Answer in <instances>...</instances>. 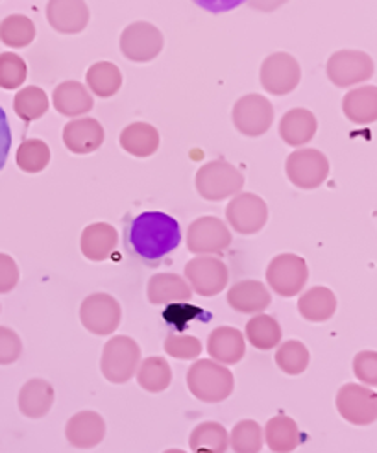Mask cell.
<instances>
[{
  "mask_svg": "<svg viewBox=\"0 0 377 453\" xmlns=\"http://www.w3.org/2000/svg\"><path fill=\"white\" fill-rule=\"evenodd\" d=\"M124 242L126 250L137 261L156 266L178 249L181 230L174 217L159 211H146L126 226Z\"/></svg>",
  "mask_w": 377,
  "mask_h": 453,
  "instance_id": "1",
  "label": "cell"
},
{
  "mask_svg": "<svg viewBox=\"0 0 377 453\" xmlns=\"http://www.w3.org/2000/svg\"><path fill=\"white\" fill-rule=\"evenodd\" d=\"M187 387L204 403H220L234 395L235 378L227 366L213 359H198L187 372Z\"/></svg>",
  "mask_w": 377,
  "mask_h": 453,
  "instance_id": "2",
  "label": "cell"
},
{
  "mask_svg": "<svg viewBox=\"0 0 377 453\" xmlns=\"http://www.w3.org/2000/svg\"><path fill=\"white\" fill-rule=\"evenodd\" d=\"M141 365V348L128 335L112 337L102 349L100 370L113 385L128 383Z\"/></svg>",
  "mask_w": 377,
  "mask_h": 453,
  "instance_id": "3",
  "label": "cell"
},
{
  "mask_svg": "<svg viewBox=\"0 0 377 453\" xmlns=\"http://www.w3.org/2000/svg\"><path fill=\"white\" fill-rule=\"evenodd\" d=\"M120 319L122 311L119 302L106 293L91 295L81 302L80 320L93 335L104 337L115 334L120 326Z\"/></svg>",
  "mask_w": 377,
  "mask_h": 453,
  "instance_id": "4",
  "label": "cell"
},
{
  "mask_svg": "<svg viewBox=\"0 0 377 453\" xmlns=\"http://www.w3.org/2000/svg\"><path fill=\"white\" fill-rule=\"evenodd\" d=\"M335 402L339 415L353 426H368L377 420V395L365 385H342Z\"/></svg>",
  "mask_w": 377,
  "mask_h": 453,
  "instance_id": "5",
  "label": "cell"
},
{
  "mask_svg": "<svg viewBox=\"0 0 377 453\" xmlns=\"http://www.w3.org/2000/svg\"><path fill=\"white\" fill-rule=\"evenodd\" d=\"M309 269L307 263L292 254H281L272 259L266 271V280L272 291H276L280 296L290 298L296 296L307 283Z\"/></svg>",
  "mask_w": 377,
  "mask_h": 453,
  "instance_id": "6",
  "label": "cell"
},
{
  "mask_svg": "<svg viewBox=\"0 0 377 453\" xmlns=\"http://www.w3.org/2000/svg\"><path fill=\"white\" fill-rule=\"evenodd\" d=\"M185 276L188 280V287L200 296H215L226 289L227 266L217 257L204 256L187 263Z\"/></svg>",
  "mask_w": 377,
  "mask_h": 453,
  "instance_id": "7",
  "label": "cell"
},
{
  "mask_svg": "<svg viewBox=\"0 0 377 453\" xmlns=\"http://www.w3.org/2000/svg\"><path fill=\"white\" fill-rule=\"evenodd\" d=\"M327 74L335 86L348 88L373 76V61L368 54L359 50H341L331 56Z\"/></svg>",
  "mask_w": 377,
  "mask_h": 453,
  "instance_id": "8",
  "label": "cell"
},
{
  "mask_svg": "<svg viewBox=\"0 0 377 453\" xmlns=\"http://www.w3.org/2000/svg\"><path fill=\"white\" fill-rule=\"evenodd\" d=\"M287 173L290 181L296 183L298 188L312 189L319 188L327 178L329 163L319 150H302L287 159Z\"/></svg>",
  "mask_w": 377,
  "mask_h": 453,
  "instance_id": "9",
  "label": "cell"
},
{
  "mask_svg": "<svg viewBox=\"0 0 377 453\" xmlns=\"http://www.w3.org/2000/svg\"><path fill=\"white\" fill-rule=\"evenodd\" d=\"M65 437L78 449L96 448L106 437V422L96 411H80L65 426Z\"/></svg>",
  "mask_w": 377,
  "mask_h": 453,
  "instance_id": "10",
  "label": "cell"
},
{
  "mask_svg": "<svg viewBox=\"0 0 377 453\" xmlns=\"http://www.w3.org/2000/svg\"><path fill=\"white\" fill-rule=\"evenodd\" d=\"M300 80V67L295 58L287 54H274L266 59L261 69L263 86L274 95H287L296 88Z\"/></svg>",
  "mask_w": 377,
  "mask_h": 453,
  "instance_id": "11",
  "label": "cell"
},
{
  "mask_svg": "<svg viewBox=\"0 0 377 453\" xmlns=\"http://www.w3.org/2000/svg\"><path fill=\"white\" fill-rule=\"evenodd\" d=\"M187 242L195 254H217L227 249L229 234L219 219L205 217L191 226Z\"/></svg>",
  "mask_w": 377,
  "mask_h": 453,
  "instance_id": "12",
  "label": "cell"
},
{
  "mask_svg": "<svg viewBox=\"0 0 377 453\" xmlns=\"http://www.w3.org/2000/svg\"><path fill=\"white\" fill-rule=\"evenodd\" d=\"M207 354L213 361L227 366L237 365L246 354V339L239 329L220 326L207 339Z\"/></svg>",
  "mask_w": 377,
  "mask_h": 453,
  "instance_id": "13",
  "label": "cell"
},
{
  "mask_svg": "<svg viewBox=\"0 0 377 453\" xmlns=\"http://www.w3.org/2000/svg\"><path fill=\"white\" fill-rule=\"evenodd\" d=\"M54 387L41 378L28 380L19 390L17 405L27 418H43L54 405Z\"/></svg>",
  "mask_w": 377,
  "mask_h": 453,
  "instance_id": "14",
  "label": "cell"
},
{
  "mask_svg": "<svg viewBox=\"0 0 377 453\" xmlns=\"http://www.w3.org/2000/svg\"><path fill=\"white\" fill-rule=\"evenodd\" d=\"M270 293L261 281L246 280L235 283L227 293V303L239 313H263L270 305Z\"/></svg>",
  "mask_w": 377,
  "mask_h": 453,
  "instance_id": "15",
  "label": "cell"
},
{
  "mask_svg": "<svg viewBox=\"0 0 377 453\" xmlns=\"http://www.w3.org/2000/svg\"><path fill=\"white\" fill-rule=\"evenodd\" d=\"M49 20L63 34H76L88 25L89 12L83 0H50Z\"/></svg>",
  "mask_w": 377,
  "mask_h": 453,
  "instance_id": "16",
  "label": "cell"
},
{
  "mask_svg": "<svg viewBox=\"0 0 377 453\" xmlns=\"http://www.w3.org/2000/svg\"><path fill=\"white\" fill-rule=\"evenodd\" d=\"M302 442L298 424L287 415L272 417L265 426V444L272 453H292Z\"/></svg>",
  "mask_w": 377,
  "mask_h": 453,
  "instance_id": "17",
  "label": "cell"
},
{
  "mask_svg": "<svg viewBox=\"0 0 377 453\" xmlns=\"http://www.w3.org/2000/svg\"><path fill=\"white\" fill-rule=\"evenodd\" d=\"M65 145L76 154L95 152L104 141V130L95 119H81L69 122L63 132Z\"/></svg>",
  "mask_w": 377,
  "mask_h": 453,
  "instance_id": "18",
  "label": "cell"
},
{
  "mask_svg": "<svg viewBox=\"0 0 377 453\" xmlns=\"http://www.w3.org/2000/svg\"><path fill=\"white\" fill-rule=\"evenodd\" d=\"M193 296L188 283L176 274H158L149 281V300L154 305L165 303H183Z\"/></svg>",
  "mask_w": 377,
  "mask_h": 453,
  "instance_id": "19",
  "label": "cell"
},
{
  "mask_svg": "<svg viewBox=\"0 0 377 453\" xmlns=\"http://www.w3.org/2000/svg\"><path fill=\"white\" fill-rule=\"evenodd\" d=\"M248 119H254L251 120V130H250L251 137L266 132L272 125V108L268 104V100L256 95L241 98L234 111V120L239 130L246 125Z\"/></svg>",
  "mask_w": 377,
  "mask_h": 453,
  "instance_id": "20",
  "label": "cell"
},
{
  "mask_svg": "<svg viewBox=\"0 0 377 453\" xmlns=\"http://www.w3.org/2000/svg\"><path fill=\"white\" fill-rule=\"evenodd\" d=\"M346 117L355 125H370L377 120V88L365 86L350 91L342 100Z\"/></svg>",
  "mask_w": 377,
  "mask_h": 453,
  "instance_id": "21",
  "label": "cell"
},
{
  "mask_svg": "<svg viewBox=\"0 0 377 453\" xmlns=\"http://www.w3.org/2000/svg\"><path fill=\"white\" fill-rule=\"evenodd\" d=\"M298 309L309 322H326L337 311V298L327 287H312L300 296Z\"/></svg>",
  "mask_w": 377,
  "mask_h": 453,
  "instance_id": "22",
  "label": "cell"
},
{
  "mask_svg": "<svg viewBox=\"0 0 377 453\" xmlns=\"http://www.w3.org/2000/svg\"><path fill=\"white\" fill-rule=\"evenodd\" d=\"M137 383L141 388H144L146 393H163L171 387L173 383V368L171 365L166 363V359L159 357V356H152L146 357L144 361H141L137 372H135Z\"/></svg>",
  "mask_w": 377,
  "mask_h": 453,
  "instance_id": "23",
  "label": "cell"
},
{
  "mask_svg": "<svg viewBox=\"0 0 377 453\" xmlns=\"http://www.w3.org/2000/svg\"><path fill=\"white\" fill-rule=\"evenodd\" d=\"M117 246V232L108 224H93L81 235V252L91 261H106Z\"/></svg>",
  "mask_w": 377,
  "mask_h": 453,
  "instance_id": "24",
  "label": "cell"
},
{
  "mask_svg": "<svg viewBox=\"0 0 377 453\" xmlns=\"http://www.w3.org/2000/svg\"><path fill=\"white\" fill-rule=\"evenodd\" d=\"M188 446L193 453H226L229 448V434L219 422H202L193 429Z\"/></svg>",
  "mask_w": 377,
  "mask_h": 453,
  "instance_id": "25",
  "label": "cell"
},
{
  "mask_svg": "<svg viewBox=\"0 0 377 453\" xmlns=\"http://www.w3.org/2000/svg\"><path fill=\"white\" fill-rule=\"evenodd\" d=\"M244 339H248V342L256 349H263V352L274 349L281 342V326L274 317L259 313L248 320Z\"/></svg>",
  "mask_w": 377,
  "mask_h": 453,
  "instance_id": "26",
  "label": "cell"
},
{
  "mask_svg": "<svg viewBox=\"0 0 377 453\" xmlns=\"http://www.w3.org/2000/svg\"><path fill=\"white\" fill-rule=\"evenodd\" d=\"M54 104L63 115H80L93 108V98L78 81H65L54 91Z\"/></svg>",
  "mask_w": 377,
  "mask_h": 453,
  "instance_id": "27",
  "label": "cell"
},
{
  "mask_svg": "<svg viewBox=\"0 0 377 453\" xmlns=\"http://www.w3.org/2000/svg\"><path fill=\"white\" fill-rule=\"evenodd\" d=\"M314 132H317V120L311 111H289L281 120V137L289 145H304L312 139Z\"/></svg>",
  "mask_w": 377,
  "mask_h": 453,
  "instance_id": "28",
  "label": "cell"
},
{
  "mask_svg": "<svg viewBox=\"0 0 377 453\" xmlns=\"http://www.w3.org/2000/svg\"><path fill=\"white\" fill-rule=\"evenodd\" d=\"M120 145L126 152L139 157L152 156L159 145L158 132L149 125L128 127L120 135Z\"/></svg>",
  "mask_w": 377,
  "mask_h": 453,
  "instance_id": "29",
  "label": "cell"
},
{
  "mask_svg": "<svg viewBox=\"0 0 377 453\" xmlns=\"http://www.w3.org/2000/svg\"><path fill=\"white\" fill-rule=\"evenodd\" d=\"M265 444V431L256 420H241L229 434V446L234 453H259Z\"/></svg>",
  "mask_w": 377,
  "mask_h": 453,
  "instance_id": "30",
  "label": "cell"
},
{
  "mask_svg": "<svg viewBox=\"0 0 377 453\" xmlns=\"http://www.w3.org/2000/svg\"><path fill=\"white\" fill-rule=\"evenodd\" d=\"M311 361V354L304 342L300 341H287L283 342L276 352V365L281 372L289 376H300L304 374Z\"/></svg>",
  "mask_w": 377,
  "mask_h": 453,
  "instance_id": "31",
  "label": "cell"
},
{
  "mask_svg": "<svg viewBox=\"0 0 377 453\" xmlns=\"http://www.w3.org/2000/svg\"><path fill=\"white\" fill-rule=\"evenodd\" d=\"M161 34L152 25H134L128 27L122 34V52L128 58H135L139 45H150L156 50H161Z\"/></svg>",
  "mask_w": 377,
  "mask_h": 453,
  "instance_id": "32",
  "label": "cell"
},
{
  "mask_svg": "<svg viewBox=\"0 0 377 453\" xmlns=\"http://www.w3.org/2000/svg\"><path fill=\"white\" fill-rule=\"evenodd\" d=\"M88 81H89V88L98 96H112L119 91V88L122 84V78H120V71L115 65L96 64L89 69Z\"/></svg>",
  "mask_w": 377,
  "mask_h": 453,
  "instance_id": "33",
  "label": "cell"
},
{
  "mask_svg": "<svg viewBox=\"0 0 377 453\" xmlns=\"http://www.w3.org/2000/svg\"><path fill=\"white\" fill-rule=\"evenodd\" d=\"M35 35L32 20L23 15H13L0 25V39L12 47H25Z\"/></svg>",
  "mask_w": 377,
  "mask_h": 453,
  "instance_id": "34",
  "label": "cell"
},
{
  "mask_svg": "<svg viewBox=\"0 0 377 453\" xmlns=\"http://www.w3.org/2000/svg\"><path fill=\"white\" fill-rule=\"evenodd\" d=\"M50 159L49 147L43 141H27L17 152L19 167L27 173H39L47 167Z\"/></svg>",
  "mask_w": 377,
  "mask_h": 453,
  "instance_id": "35",
  "label": "cell"
},
{
  "mask_svg": "<svg viewBox=\"0 0 377 453\" xmlns=\"http://www.w3.org/2000/svg\"><path fill=\"white\" fill-rule=\"evenodd\" d=\"M49 108L47 95L37 88H27L20 91L15 98V111L23 117L27 122L43 115Z\"/></svg>",
  "mask_w": 377,
  "mask_h": 453,
  "instance_id": "36",
  "label": "cell"
},
{
  "mask_svg": "<svg viewBox=\"0 0 377 453\" xmlns=\"http://www.w3.org/2000/svg\"><path fill=\"white\" fill-rule=\"evenodd\" d=\"M163 348L171 357L181 359V361H193L202 354V342L193 335H176V334L166 335Z\"/></svg>",
  "mask_w": 377,
  "mask_h": 453,
  "instance_id": "37",
  "label": "cell"
},
{
  "mask_svg": "<svg viewBox=\"0 0 377 453\" xmlns=\"http://www.w3.org/2000/svg\"><path fill=\"white\" fill-rule=\"evenodd\" d=\"M27 78L25 61L15 54L0 56V88L15 89L23 84Z\"/></svg>",
  "mask_w": 377,
  "mask_h": 453,
  "instance_id": "38",
  "label": "cell"
},
{
  "mask_svg": "<svg viewBox=\"0 0 377 453\" xmlns=\"http://www.w3.org/2000/svg\"><path fill=\"white\" fill-rule=\"evenodd\" d=\"M353 372L361 383L368 387H377V352L365 349L353 359Z\"/></svg>",
  "mask_w": 377,
  "mask_h": 453,
  "instance_id": "39",
  "label": "cell"
},
{
  "mask_svg": "<svg viewBox=\"0 0 377 453\" xmlns=\"http://www.w3.org/2000/svg\"><path fill=\"white\" fill-rule=\"evenodd\" d=\"M23 356V341L13 329L0 326V365H13Z\"/></svg>",
  "mask_w": 377,
  "mask_h": 453,
  "instance_id": "40",
  "label": "cell"
},
{
  "mask_svg": "<svg viewBox=\"0 0 377 453\" xmlns=\"http://www.w3.org/2000/svg\"><path fill=\"white\" fill-rule=\"evenodd\" d=\"M205 311H202L200 307H195V305H188V303H173L165 309V320L169 322L171 326H176V327H183L187 326L191 320H196L200 317H204Z\"/></svg>",
  "mask_w": 377,
  "mask_h": 453,
  "instance_id": "41",
  "label": "cell"
},
{
  "mask_svg": "<svg viewBox=\"0 0 377 453\" xmlns=\"http://www.w3.org/2000/svg\"><path fill=\"white\" fill-rule=\"evenodd\" d=\"M19 281V269L12 257L0 254V293H10Z\"/></svg>",
  "mask_w": 377,
  "mask_h": 453,
  "instance_id": "42",
  "label": "cell"
},
{
  "mask_svg": "<svg viewBox=\"0 0 377 453\" xmlns=\"http://www.w3.org/2000/svg\"><path fill=\"white\" fill-rule=\"evenodd\" d=\"M10 149H12V130H10L4 110L0 108V171L4 169V165L8 161Z\"/></svg>",
  "mask_w": 377,
  "mask_h": 453,
  "instance_id": "43",
  "label": "cell"
},
{
  "mask_svg": "<svg viewBox=\"0 0 377 453\" xmlns=\"http://www.w3.org/2000/svg\"><path fill=\"white\" fill-rule=\"evenodd\" d=\"M193 3H196V6L204 8L205 12L226 13L242 6L244 3H248V0H193Z\"/></svg>",
  "mask_w": 377,
  "mask_h": 453,
  "instance_id": "44",
  "label": "cell"
},
{
  "mask_svg": "<svg viewBox=\"0 0 377 453\" xmlns=\"http://www.w3.org/2000/svg\"><path fill=\"white\" fill-rule=\"evenodd\" d=\"M163 453H187V451L178 449V448H171V449H166V451H163Z\"/></svg>",
  "mask_w": 377,
  "mask_h": 453,
  "instance_id": "45",
  "label": "cell"
}]
</instances>
